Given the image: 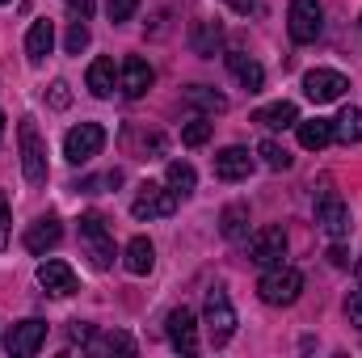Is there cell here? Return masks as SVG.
<instances>
[{
    "instance_id": "1",
    "label": "cell",
    "mask_w": 362,
    "mask_h": 358,
    "mask_svg": "<svg viewBox=\"0 0 362 358\" xmlns=\"http://www.w3.org/2000/svg\"><path fill=\"white\" fill-rule=\"evenodd\" d=\"M202 325H206L211 346H228V342H232V333H236V308H232V299H228L223 287H211V291H206Z\"/></svg>"
},
{
    "instance_id": "2",
    "label": "cell",
    "mask_w": 362,
    "mask_h": 358,
    "mask_svg": "<svg viewBox=\"0 0 362 358\" xmlns=\"http://www.w3.org/2000/svg\"><path fill=\"white\" fill-rule=\"evenodd\" d=\"M299 291H303V274L295 266H266V274H262V282H257V295L266 299V304H274V308H291L295 299H299Z\"/></svg>"
},
{
    "instance_id": "3",
    "label": "cell",
    "mask_w": 362,
    "mask_h": 358,
    "mask_svg": "<svg viewBox=\"0 0 362 358\" xmlns=\"http://www.w3.org/2000/svg\"><path fill=\"white\" fill-rule=\"evenodd\" d=\"M17 139H21V173L30 185H47V148H42V135L34 127V118H21L17 127Z\"/></svg>"
},
{
    "instance_id": "4",
    "label": "cell",
    "mask_w": 362,
    "mask_h": 358,
    "mask_svg": "<svg viewBox=\"0 0 362 358\" xmlns=\"http://www.w3.org/2000/svg\"><path fill=\"white\" fill-rule=\"evenodd\" d=\"M177 211V190L173 185H160V181H144L135 202H131V215L135 219H169Z\"/></svg>"
},
{
    "instance_id": "5",
    "label": "cell",
    "mask_w": 362,
    "mask_h": 358,
    "mask_svg": "<svg viewBox=\"0 0 362 358\" xmlns=\"http://www.w3.org/2000/svg\"><path fill=\"white\" fill-rule=\"evenodd\" d=\"M81 245H85V253H89V262L97 270L114 266V236H110V228H105V219L97 211L81 215Z\"/></svg>"
},
{
    "instance_id": "6",
    "label": "cell",
    "mask_w": 362,
    "mask_h": 358,
    "mask_svg": "<svg viewBox=\"0 0 362 358\" xmlns=\"http://www.w3.org/2000/svg\"><path fill=\"white\" fill-rule=\"evenodd\" d=\"M101 148H105V127L101 122H81L64 135V156L72 165H89Z\"/></svg>"
},
{
    "instance_id": "7",
    "label": "cell",
    "mask_w": 362,
    "mask_h": 358,
    "mask_svg": "<svg viewBox=\"0 0 362 358\" xmlns=\"http://www.w3.org/2000/svg\"><path fill=\"white\" fill-rule=\"evenodd\" d=\"M316 224H320L333 241L350 236L354 219H350V207L341 202V194H337V190H320V194H316Z\"/></svg>"
},
{
    "instance_id": "8",
    "label": "cell",
    "mask_w": 362,
    "mask_h": 358,
    "mask_svg": "<svg viewBox=\"0 0 362 358\" xmlns=\"http://www.w3.org/2000/svg\"><path fill=\"white\" fill-rule=\"evenodd\" d=\"M320 17H325V13H320V0H291V8H286V30H291V38H295V42H316L320 30H325Z\"/></svg>"
},
{
    "instance_id": "9",
    "label": "cell",
    "mask_w": 362,
    "mask_h": 358,
    "mask_svg": "<svg viewBox=\"0 0 362 358\" xmlns=\"http://www.w3.org/2000/svg\"><path fill=\"white\" fill-rule=\"evenodd\" d=\"M42 342H47V321H17L13 329H8V337H4V346H8V354L17 358H30L42 350Z\"/></svg>"
},
{
    "instance_id": "10",
    "label": "cell",
    "mask_w": 362,
    "mask_h": 358,
    "mask_svg": "<svg viewBox=\"0 0 362 358\" xmlns=\"http://www.w3.org/2000/svg\"><path fill=\"white\" fill-rule=\"evenodd\" d=\"M346 89H350V81H346L341 72H333V68H312V72L303 76V93H308L316 105H325V101H337Z\"/></svg>"
},
{
    "instance_id": "11",
    "label": "cell",
    "mask_w": 362,
    "mask_h": 358,
    "mask_svg": "<svg viewBox=\"0 0 362 358\" xmlns=\"http://www.w3.org/2000/svg\"><path fill=\"white\" fill-rule=\"evenodd\" d=\"M249 258H253V266H278L282 258H286V232L282 228H262L253 241H249Z\"/></svg>"
},
{
    "instance_id": "12",
    "label": "cell",
    "mask_w": 362,
    "mask_h": 358,
    "mask_svg": "<svg viewBox=\"0 0 362 358\" xmlns=\"http://www.w3.org/2000/svg\"><path fill=\"white\" fill-rule=\"evenodd\" d=\"M165 333H169L173 350H181V354H198V321H194L189 308H173V312H169Z\"/></svg>"
},
{
    "instance_id": "13",
    "label": "cell",
    "mask_w": 362,
    "mask_h": 358,
    "mask_svg": "<svg viewBox=\"0 0 362 358\" xmlns=\"http://www.w3.org/2000/svg\"><path fill=\"white\" fill-rule=\"evenodd\" d=\"M152 81H156V72H152V64L139 59V55H131V59L122 64V72H118V89L127 93V97H144V93L152 89Z\"/></svg>"
},
{
    "instance_id": "14",
    "label": "cell",
    "mask_w": 362,
    "mask_h": 358,
    "mask_svg": "<svg viewBox=\"0 0 362 358\" xmlns=\"http://www.w3.org/2000/svg\"><path fill=\"white\" fill-rule=\"evenodd\" d=\"M249 173H253V156H249V148L232 144V148H223V152L215 156V178L219 181H245Z\"/></svg>"
},
{
    "instance_id": "15",
    "label": "cell",
    "mask_w": 362,
    "mask_h": 358,
    "mask_svg": "<svg viewBox=\"0 0 362 358\" xmlns=\"http://www.w3.org/2000/svg\"><path fill=\"white\" fill-rule=\"evenodd\" d=\"M38 282L51 291V295H59V299H68V295H76L81 287H76V274L68 262H42L38 266Z\"/></svg>"
},
{
    "instance_id": "16",
    "label": "cell",
    "mask_w": 362,
    "mask_h": 358,
    "mask_svg": "<svg viewBox=\"0 0 362 358\" xmlns=\"http://www.w3.org/2000/svg\"><path fill=\"white\" fill-rule=\"evenodd\" d=\"M59 241H64V224H59L55 215H47V219H38V224L25 228V249L38 253V258H42L47 249H55Z\"/></svg>"
},
{
    "instance_id": "17",
    "label": "cell",
    "mask_w": 362,
    "mask_h": 358,
    "mask_svg": "<svg viewBox=\"0 0 362 358\" xmlns=\"http://www.w3.org/2000/svg\"><path fill=\"white\" fill-rule=\"evenodd\" d=\"M228 68H232V76H236L249 93H262V85H266V68H262L253 55H245V51H228Z\"/></svg>"
},
{
    "instance_id": "18",
    "label": "cell",
    "mask_w": 362,
    "mask_h": 358,
    "mask_svg": "<svg viewBox=\"0 0 362 358\" xmlns=\"http://www.w3.org/2000/svg\"><path fill=\"white\" fill-rule=\"evenodd\" d=\"M51 47H55V21L38 17V21L30 25V34H25V59H30V64H42V59L51 55Z\"/></svg>"
},
{
    "instance_id": "19",
    "label": "cell",
    "mask_w": 362,
    "mask_h": 358,
    "mask_svg": "<svg viewBox=\"0 0 362 358\" xmlns=\"http://www.w3.org/2000/svg\"><path fill=\"white\" fill-rule=\"evenodd\" d=\"M219 232H223V241L245 245V241H249V207H245V202L223 207V215H219Z\"/></svg>"
},
{
    "instance_id": "20",
    "label": "cell",
    "mask_w": 362,
    "mask_h": 358,
    "mask_svg": "<svg viewBox=\"0 0 362 358\" xmlns=\"http://www.w3.org/2000/svg\"><path fill=\"white\" fill-rule=\"evenodd\" d=\"M295 131H299V144L308 152H320L333 144V118H308V122H295Z\"/></svg>"
},
{
    "instance_id": "21",
    "label": "cell",
    "mask_w": 362,
    "mask_h": 358,
    "mask_svg": "<svg viewBox=\"0 0 362 358\" xmlns=\"http://www.w3.org/2000/svg\"><path fill=\"white\" fill-rule=\"evenodd\" d=\"M253 122H262L266 131H286L299 122V110H295V101H274V105H262L253 114Z\"/></svg>"
},
{
    "instance_id": "22",
    "label": "cell",
    "mask_w": 362,
    "mask_h": 358,
    "mask_svg": "<svg viewBox=\"0 0 362 358\" xmlns=\"http://www.w3.org/2000/svg\"><path fill=\"white\" fill-rule=\"evenodd\" d=\"M89 89H93V97H114V85H118V68H114V59H93L89 64Z\"/></svg>"
},
{
    "instance_id": "23",
    "label": "cell",
    "mask_w": 362,
    "mask_h": 358,
    "mask_svg": "<svg viewBox=\"0 0 362 358\" xmlns=\"http://www.w3.org/2000/svg\"><path fill=\"white\" fill-rule=\"evenodd\" d=\"M122 266L131 270V274H148V270L156 266V249H152V241H148V236H135V241L122 249Z\"/></svg>"
},
{
    "instance_id": "24",
    "label": "cell",
    "mask_w": 362,
    "mask_h": 358,
    "mask_svg": "<svg viewBox=\"0 0 362 358\" xmlns=\"http://www.w3.org/2000/svg\"><path fill=\"white\" fill-rule=\"evenodd\" d=\"M181 101L189 105V110H202V114H223L228 110V97L215 89H206V85H194V89L181 93Z\"/></svg>"
},
{
    "instance_id": "25",
    "label": "cell",
    "mask_w": 362,
    "mask_h": 358,
    "mask_svg": "<svg viewBox=\"0 0 362 358\" xmlns=\"http://www.w3.org/2000/svg\"><path fill=\"white\" fill-rule=\"evenodd\" d=\"M333 139H341V144H362V110L358 105H346V110L333 118Z\"/></svg>"
},
{
    "instance_id": "26",
    "label": "cell",
    "mask_w": 362,
    "mask_h": 358,
    "mask_svg": "<svg viewBox=\"0 0 362 358\" xmlns=\"http://www.w3.org/2000/svg\"><path fill=\"white\" fill-rule=\"evenodd\" d=\"M219 38H223V30H219L215 21H198V25L189 30V47H194V55H215Z\"/></svg>"
},
{
    "instance_id": "27",
    "label": "cell",
    "mask_w": 362,
    "mask_h": 358,
    "mask_svg": "<svg viewBox=\"0 0 362 358\" xmlns=\"http://www.w3.org/2000/svg\"><path fill=\"white\" fill-rule=\"evenodd\" d=\"M85 350H93V354H105V350H122V354H131L135 342H131L127 333H89Z\"/></svg>"
},
{
    "instance_id": "28",
    "label": "cell",
    "mask_w": 362,
    "mask_h": 358,
    "mask_svg": "<svg viewBox=\"0 0 362 358\" xmlns=\"http://www.w3.org/2000/svg\"><path fill=\"white\" fill-rule=\"evenodd\" d=\"M169 185L177 190V198H189V194H194V185H198L194 165H185V161H169Z\"/></svg>"
},
{
    "instance_id": "29",
    "label": "cell",
    "mask_w": 362,
    "mask_h": 358,
    "mask_svg": "<svg viewBox=\"0 0 362 358\" xmlns=\"http://www.w3.org/2000/svg\"><path fill=\"white\" fill-rule=\"evenodd\" d=\"M257 156H262L270 169H291V152H286L282 144H274V139H262V144H257Z\"/></svg>"
},
{
    "instance_id": "30",
    "label": "cell",
    "mask_w": 362,
    "mask_h": 358,
    "mask_svg": "<svg viewBox=\"0 0 362 358\" xmlns=\"http://www.w3.org/2000/svg\"><path fill=\"white\" fill-rule=\"evenodd\" d=\"M206 139H211V122H206V118H194V122L181 127V144H185V148H202Z\"/></svg>"
},
{
    "instance_id": "31",
    "label": "cell",
    "mask_w": 362,
    "mask_h": 358,
    "mask_svg": "<svg viewBox=\"0 0 362 358\" xmlns=\"http://www.w3.org/2000/svg\"><path fill=\"white\" fill-rule=\"evenodd\" d=\"M64 47H68V55H81V51L89 47V25H85V21H72V30H68Z\"/></svg>"
},
{
    "instance_id": "32",
    "label": "cell",
    "mask_w": 362,
    "mask_h": 358,
    "mask_svg": "<svg viewBox=\"0 0 362 358\" xmlns=\"http://www.w3.org/2000/svg\"><path fill=\"white\" fill-rule=\"evenodd\" d=\"M139 8V0H105V17L110 21H131Z\"/></svg>"
},
{
    "instance_id": "33",
    "label": "cell",
    "mask_w": 362,
    "mask_h": 358,
    "mask_svg": "<svg viewBox=\"0 0 362 358\" xmlns=\"http://www.w3.org/2000/svg\"><path fill=\"white\" fill-rule=\"evenodd\" d=\"M346 316H350V325H354V329H362V287L346 295Z\"/></svg>"
},
{
    "instance_id": "34",
    "label": "cell",
    "mask_w": 362,
    "mask_h": 358,
    "mask_svg": "<svg viewBox=\"0 0 362 358\" xmlns=\"http://www.w3.org/2000/svg\"><path fill=\"white\" fill-rule=\"evenodd\" d=\"M64 4H68V13H72L76 21H89V17H93V8H97L93 0H64Z\"/></svg>"
},
{
    "instance_id": "35",
    "label": "cell",
    "mask_w": 362,
    "mask_h": 358,
    "mask_svg": "<svg viewBox=\"0 0 362 358\" xmlns=\"http://www.w3.org/2000/svg\"><path fill=\"white\" fill-rule=\"evenodd\" d=\"M68 101H72L68 85H64V81H55V85H51V105H55V110H68Z\"/></svg>"
},
{
    "instance_id": "36",
    "label": "cell",
    "mask_w": 362,
    "mask_h": 358,
    "mask_svg": "<svg viewBox=\"0 0 362 358\" xmlns=\"http://www.w3.org/2000/svg\"><path fill=\"white\" fill-rule=\"evenodd\" d=\"M8 245V198H4V190H0V249Z\"/></svg>"
},
{
    "instance_id": "37",
    "label": "cell",
    "mask_w": 362,
    "mask_h": 358,
    "mask_svg": "<svg viewBox=\"0 0 362 358\" xmlns=\"http://www.w3.org/2000/svg\"><path fill=\"white\" fill-rule=\"evenodd\" d=\"M223 4H228L232 13H240V17H249V13L257 8V0H223Z\"/></svg>"
},
{
    "instance_id": "38",
    "label": "cell",
    "mask_w": 362,
    "mask_h": 358,
    "mask_svg": "<svg viewBox=\"0 0 362 358\" xmlns=\"http://www.w3.org/2000/svg\"><path fill=\"white\" fill-rule=\"evenodd\" d=\"M329 262H333V266H350V253H346L341 245H333V249H329Z\"/></svg>"
},
{
    "instance_id": "39",
    "label": "cell",
    "mask_w": 362,
    "mask_h": 358,
    "mask_svg": "<svg viewBox=\"0 0 362 358\" xmlns=\"http://www.w3.org/2000/svg\"><path fill=\"white\" fill-rule=\"evenodd\" d=\"M4 122H8V118H4V110H0V135H4Z\"/></svg>"
},
{
    "instance_id": "40",
    "label": "cell",
    "mask_w": 362,
    "mask_h": 358,
    "mask_svg": "<svg viewBox=\"0 0 362 358\" xmlns=\"http://www.w3.org/2000/svg\"><path fill=\"white\" fill-rule=\"evenodd\" d=\"M358 282H362V262H358Z\"/></svg>"
},
{
    "instance_id": "41",
    "label": "cell",
    "mask_w": 362,
    "mask_h": 358,
    "mask_svg": "<svg viewBox=\"0 0 362 358\" xmlns=\"http://www.w3.org/2000/svg\"><path fill=\"white\" fill-rule=\"evenodd\" d=\"M0 4H4V0H0Z\"/></svg>"
}]
</instances>
